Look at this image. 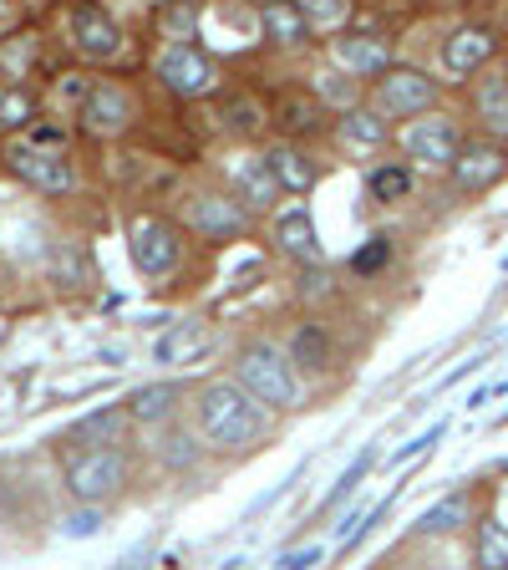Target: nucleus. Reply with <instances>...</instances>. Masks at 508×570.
Masks as SVG:
<instances>
[{"instance_id": "nucleus-31", "label": "nucleus", "mask_w": 508, "mask_h": 570, "mask_svg": "<svg viewBox=\"0 0 508 570\" xmlns=\"http://www.w3.org/2000/svg\"><path fill=\"white\" fill-rule=\"evenodd\" d=\"M341 132L356 143H387V113L381 107H346L341 113Z\"/></svg>"}, {"instance_id": "nucleus-18", "label": "nucleus", "mask_w": 508, "mask_h": 570, "mask_svg": "<svg viewBox=\"0 0 508 570\" xmlns=\"http://www.w3.org/2000/svg\"><path fill=\"white\" fill-rule=\"evenodd\" d=\"M203 351H209V331H203V322H178V326H168V331L153 341V362L189 367V362H199Z\"/></svg>"}, {"instance_id": "nucleus-15", "label": "nucleus", "mask_w": 508, "mask_h": 570, "mask_svg": "<svg viewBox=\"0 0 508 570\" xmlns=\"http://www.w3.org/2000/svg\"><path fill=\"white\" fill-rule=\"evenodd\" d=\"M498 51V36L488 26H463L452 31L448 42H442V67H448L452 77H473L479 67H488Z\"/></svg>"}, {"instance_id": "nucleus-24", "label": "nucleus", "mask_w": 508, "mask_h": 570, "mask_svg": "<svg viewBox=\"0 0 508 570\" xmlns=\"http://www.w3.org/2000/svg\"><path fill=\"white\" fill-rule=\"evenodd\" d=\"M291 357H295V367H305V372H331L335 347L316 322H305V326H295L291 331Z\"/></svg>"}, {"instance_id": "nucleus-20", "label": "nucleus", "mask_w": 508, "mask_h": 570, "mask_svg": "<svg viewBox=\"0 0 508 570\" xmlns=\"http://www.w3.org/2000/svg\"><path fill=\"white\" fill-rule=\"evenodd\" d=\"M132 412L122 408H92L87 418H76L67 443H82V449H107V443H122V423H128Z\"/></svg>"}, {"instance_id": "nucleus-22", "label": "nucleus", "mask_w": 508, "mask_h": 570, "mask_svg": "<svg viewBox=\"0 0 508 570\" xmlns=\"http://www.w3.org/2000/svg\"><path fill=\"white\" fill-rule=\"evenodd\" d=\"M178 397H184L178 382H147V387H138V393L128 397V412L138 423H168L178 408Z\"/></svg>"}, {"instance_id": "nucleus-37", "label": "nucleus", "mask_w": 508, "mask_h": 570, "mask_svg": "<svg viewBox=\"0 0 508 570\" xmlns=\"http://www.w3.org/2000/svg\"><path fill=\"white\" fill-rule=\"evenodd\" d=\"M366 468H371V449H366V454H356V464H351L346 474H341V479H335L331 499H326V510H335V504H341V499H351V495H356V484L366 479Z\"/></svg>"}, {"instance_id": "nucleus-7", "label": "nucleus", "mask_w": 508, "mask_h": 570, "mask_svg": "<svg viewBox=\"0 0 508 570\" xmlns=\"http://www.w3.org/2000/svg\"><path fill=\"white\" fill-rule=\"evenodd\" d=\"M184 224L199 240H209V245H229V240H239L249 230V205L239 194L234 199H224V194H193L189 209H184Z\"/></svg>"}, {"instance_id": "nucleus-35", "label": "nucleus", "mask_w": 508, "mask_h": 570, "mask_svg": "<svg viewBox=\"0 0 508 570\" xmlns=\"http://www.w3.org/2000/svg\"><path fill=\"white\" fill-rule=\"evenodd\" d=\"M280 123H285L291 132H320V128H326V107H320V103H300V97H285Z\"/></svg>"}, {"instance_id": "nucleus-4", "label": "nucleus", "mask_w": 508, "mask_h": 570, "mask_svg": "<svg viewBox=\"0 0 508 570\" xmlns=\"http://www.w3.org/2000/svg\"><path fill=\"white\" fill-rule=\"evenodd\" d=\"M122 484H128V464L113 443L107 449H76L67 458V495L76 504H102V499L122 495Z\"/></svg>"}, {"instance_id": "nucleus-32", "label": "nucleus", "mask_w": 508, "mask_h": 570, "mask_svg": "<svg viewBox=\"0 0 508 570\" xmlns=\"http://www.w3.org/2000/svg\"><path fill=\"white\" fill-rule=\"evenodd\" d=\"M158 31L168 36V42H189L193 31H199V11H193L189 0H168L158 11Z\"/></svg>"}, {"instance_id": "nucleus-25", "label": "nucleus", "mask_w": 508, "mask_h": 570, "mask_svg": "<svg viewBox=\"0 0 508 570\" xmlns=\"http://www.w3.org/2000/svg\"><path fill=\"white\" fill-rule=\"evenodd\" d=\"M218 123L234 132V138H255L264 132V107L249 97V92H224V103H218Z\"/></svg>"}, {"instance_id": "nucleus-3", "label": "nucleus", "mask_w": 508, "mask_h": 570, "mask_svg": "<svg viewBox=\"0 0 508 570\" xmlns=\"http://www.w3.org/2000/svg\"><path fill=\"white\" fill-rule=\"evenodd\" d=\"M178 255H184L178 230L163 220V214H132V220H128V260H132V270H138L143 280L174 276Z\"/></svg>"}, {"instance_id": "nucleus-36", "label": "nucleus", "mask_w": 508, "mask_h": 570, "mask_svg": "<svg viewBox=\"0 0 508 570\" xmlns=\"http://www.w3.org/2000/svg\"><path fill=\"white\" fill-rule=\"evenodd\" d=\"M97 530H102V504H82V510H72L61 520V535L67 540H92Z\"/></svg>"}, {"instance_id": "nucleus-27", "label": "nucleus", "mask_w": 508, "mask_h": 570, "mask_svg": "<svg viewBox=\"0 0 508 570\" xmlns=\"http://www.w3.org/2000/svg\"><path fill=\"white\" fill-rule=\"evenodd\" d=\"M468 499L463 495H452V499H442V504H433V510H422L417 514V535H458V530L468 525Z\"/></svg>"}, {"instance_id": "nucleus-33", "label": "nucleus", "mask_w": 508, "mask_h": 570, "mask_svg": "<svg viewBox=\"0 0 508 570\" xmlns=\"http://www.w3.org/2000/svg\"><path fill=\"white\" fill-rule=\"evenodd\" d=\"M392 240H387V234H371V240H366L362 249H356V255H351V276H377V270H387V265H392Z\"/></svg>"}, {"instance_id": "nucleus-29", "label": "nucleus", "mask_w": 508, "mask_h": 570, "mask_svg": "<svg viewBox=\"0 0 508 570\" xmlns=\"http://www.w3.org/2000/svg\"><path fill=\"white\" fill-rule=\"evenodd\" d=\"M36 123V92L0 88V132H26Z\"/></svg>"}, {"instance_id": "nucleus-43", "label": "nucleus", "mask_w": 508, "mask_h": 570, "mask_svg": "<svg viewBox=\"0 0 508 570\" xmlns=\"http://www.w3.org/2000/svg\"><path fill=\"white\" fill-rule=\"evenodd\" d=\"M0 21H5V11H0Z\"/></svg>"}, {"instance_id": "nucleus-16", "label": "nucleus", "mask_w": 508, "mask_h": 570, "mask_svg": "<svg viewBox=\"0 0 508 570\" xmlns=\"http://www.w3.org/2000/svg\"><path fill=\"white\" fill-rule=\"evenodd\" d=\"M310 15L300 11V0H264L260 5V36L270 46H300L310 42Z\"/></svg>"}, {"instance_id": "nucleus-9", "label": "nucleus", "mask_w": 508, "mask_h": 570, "mask_svg": "<svg viewBox=\"0 0 508 570\" xmlns=\"http://www.w3.org/2000/svg\"><path fill=\"white\" fill-rule=\"evenodd\" d=\"M433 103H437V82L412 72V67H387V77L377 82V107L387 117H417Z\"/></svg>"}, {"instance_id": "nucleus-11", "label": "nucleus", "mask_w": 508, "mask_h": 570, "mask_svg": "<svg viewBox=\"0 0 508 570\" xmlns=\"http://www.w3.org/2000/svg\"><path fill=\"white\" fill-rule=\"evenodd\" d=\"M508 174V153L494 143V138H479V143H463L458 159H452V184L463 194H483L494 189L498 178Z\"/></svg>"}, {"instance_id": "nucleus-14", "label": "nucleus", "mask_w": 508, "mask_h": 570, "mask_svg": "<svg viewBox=\"0 0 508 570\" xmlns=\"http://www.w3.org/2000/svg\"><path fill=\"white\" fill-rule=\"evenodd\" d=\"M280 255H291L300 265H320L326 249H320V234H316V220L305 214V205H291L285 214H275V230H270Z\"/></svg>"}, {"instance_id": "nucleus-17", "label": "nucleus", "mask_w": 508, "mask_h": 570, "mask_svg": "<svg viewBox=\"0 0 508 570\" xmlns=\"http://www.w3.org/2000/svg\"><path fill=\"white\" fill-rule=\"evenodd\" d=\"M234 194H239L249 209H270L280 194H285V184L275 178L270 159H239L234 163Z\"/></svg>"}, {"instance_id": "nucleus-13", "label": "nucleus", "mask_w": 508, "mask_h": 570, "mask_svg": "<svg viewBox=\"0 0 508 570\" xmlns=\"http://www.w3.org/2000/svg\"><path fill=\"white\" fill-rule=\"evenodd\" d=\"M331 51L351 77H377L392 67V46H387V36H377V31H341L331 42Z\"/></svg>"}, {"instance_id": "nucleus-5", "label": "nucleus", "mask_w": 508, "mask_h": 570, "mask_svg": "<svg viewBox=\"0 0 508 570\" xmlns=\"http://www.w3.org/2000/svg\"><path fill=\"white\" fill-rule=\"evenodd\" d=\"M5 163L21 184H31L36 194H72L76 168L67 159V148H46V143H11L5 148Z\"/></svg>"}, {"instance_id": "nucleus-23", "label": "nucleus", "mask_w": 508, "mask_h": 570, "mask_svg": "<svg viewBox=\"0 0 508 570\" xmlns=\"http://www.w3.org/2000/svg\"><path fill=\"white\" fill-rule=\"evenodd\" d=\"M153 454H158V464L168 468V474H193V468L203 464V443L193 439L189 428H168V433L153 443Z\"/></svg>"}, {"instance_id": "nucleus-6", "label": "nucleus", "mask_w": 508, "mask_h": 570, "mask_svg": "<svg viewBox=\"0 0 508 570\" xmlns=\"http://www.w3.org/2000/svg\"><path fill=\"white\" fill-rule=\"evenodd\" d=\"M153 72H158V82L174 97H203V92H214L218 72H214V61L203 57L193 42H168L158 51V61H153Z\"/></svg>"}, {"instance_id": "nucleus-28", "label": "nucleus", "mask_w": 508, "mask_h": 570, "mask_svg": "<svg viewBox=\"0 0 508 570\" xmlns=\"http://www.w3.org/2000/svg\"><path fill=\"white\" fill-rule=\"evenodd\" d=\"M366 194H371L377 205H397V199L412 194V168H402V163H377V168L366 174Z\"/></svg>"}, {"instance_id": "nucleus-41", "label": "nucleus", "mask_w": 508, "mask_h": 570, "mask_svg": "<svg viewBox=\"0 0 508 570\" xmlns=\"http://www.w3.org/2000/svg\"><path fill=\"white\" fill-rule=\"evenodd\" d=\"M31 143H46V148H67V132L51 128V123H31Z\"/></svg>"}, {"instance_id": "nucleus-34", "label": "nucleus", "mask_w": 508, "mask_h": 570, "mask_svg": "<svg viewBox=\"0 0 508 570\" xmlns=\"http://www.w3.org/2000/svg\"><path fill=\"white\" fill-rule=\"evenodd\" d=\"M479 566H488V570L508 566V530L498 520H483V530H479Z\"/></svg>"}, {"instance_id": "nucleus-26", "label": "nucleus", "mask_w": 508, "mask_h": 570, "mask_svg": "<svg viewBox=\"0 0 508 570\" xmlns=\"http://www.w3.org/2000/svg\"><path fill=\"white\" fill-rule=\"evenodd\" d=\"M264 159H270L275 178H280V184H285V194H305V189H310V184H316V168L305 163V153H300V148L275 143V148H270V153H264Z\"/></svg>"}, {"instance_id": "nucleus-12", "label": "nucleus", "mask_w": 508, "mask_h": 570, "mask_svg": "<svg viewBox=\"0 0 508 570\" xmlns=\"http://www.w3.org/2000/svg\"><path fill=\"white\" fill-rule=\"evenodd\" d=\"M72 42H76L82 57L113 61L117 51H122V31H117V21L102 11L97 0H82V5L72 11Z\"/></svg>"}, {"instance_id": "nucleus-40", "label": "nucleus", "mask_w": 508, "mask_h": 570, "mask_svg": "<svg viewBox=\"0 0 508 570\" xmlns=\"http://www.w3.org/2000/svg\"><path fill=\"white\" fill-rule=\"evenodd\" d=\"M442 433H448V423H433V428H427V433H417V439H406L402 449H397V454H392V464H406V458L427 454V449H433V443L442 439Z\"/></svg>"}, {"instance_id": "nucleus-19", "label": "nucleus", "mask_w": 508, "mask_h": 570, "mask_svg": "<svg viewBox=\"0 0 508 570\" xmlns=\"http://www.w3.org/2000/svg\"><path fill=\"white\" fill-rule=\"evenodd\" d=\"M473 113H479L488 138H508V72H488L473 88Z\"/></svg>"}, {"instance_id": "nucleus-2", "label": "nucleus", "mask_w": 508, "mask_h": 570, "mask_svg": "<svg viewBox=\"0 0 508 570\" xmlns=\"http://www.w3.org/2000/svg\"><path fill=\"white\" fill-rule=\"evenodd\" d=\"M234 377L245 382L249 393L260 397L264 408L291 412L300 403V377H295V357L291 351L270 347V341H245L234 357Z\"/></svg>"}, {"instance_id": "nucleus-39", "label": "nucleus", "mask_w": 508, "mask_h": 570, "mask_svg": "<svg viewBox=\"0 0 508 570\" xmlns=\"http://www.w3.org/2000/svg\"><path fill=\"white\" fill-rule=\"evenodd\" d=\"M300 11L316 21V26H341L346 15V0H300Z\"/></svg>"}, {"instance_id": "nucleus-42", "label": "nucleus", "mask_w": 508, "mask_h": 570, "mask_svg": "<svg viewBox=\"0 0 508 570\" xmlns=\"http://www.w3.org/2000/svg\"><path fill=\"white\" fill-rule=\"evenodd\" d=\"M320 560V545H305V550H291V556H280V570H305Z\"/></svg>"}, {"instance_id": "nucleus-21", "label": "nucleus", "mask_w": 508, "mask_h": 570, "mask_svg": "<svg viewBox=\"0 0 508 570\" xmlns=\"http://www.w3.org/2000/svg\"><path fill=\"white\" fill-rule=\"evenodd\" d=\"M46 276H51V286H57V291H82V286L92 280V265H87V255H82L72 240H51Z\"/></svg>"}, {"instance_id": "nucleus-1", "label": "nucleus", "mask_w": 508, "mask_h": 570, "mask_svg": "<svg viewBox=\"0 0 508 570\" xmlns=\"http://www.w3.org/2000/svg\"><path fill=\"white\" fill-rule=\"evenodd\" d=\"M270 412L260 397L249 393L245 382H203L199 397H193V418H199V433L214 449H249L270 433Z\"/></svg>"}, {"instance_id": "nucleus-38", "label": "nucleus", "mask_w": 508, "mask_h": 570, "mask_svg": "<svg viewBox=\"0 0 508 570\" xmlns=\"http://www.w3.org/2000/svg\"><path fill=\"white\" fill-rule=\"evenodd\" d=\"M316 92L326 97V103H335V107H351V103H356V82H351V72H346V77H320Z\"/></svg>"}, {"instance_id": "nucleus-30", "label": "nucleus", "mask_w": 508, "mask_h": 570, "mask_svg": "<svg viewBox=\"0 0 508 570\" xmlns=\"http://www.w3.org/2000/svg\"><path fill=\"white\" fill-rule=\"evenodd\" d=\"M5 249H11L21 265H46V255H51V240H46V230L36 220H21L11 230V240H5Z\"/></svg>"}, {"instance_id": "nucleus-8", "label": "nucleus", "mask_w": 508, "mask_h": 570, "mask_svg": "<svg viewBox=\"0 0 508 570\" xmlns=\"http://www.w3.org/2000/svg\"><path fill=\"white\" fill-rule=\"evenodd\" d=\"M402 148H406V159L427 163V168H452L458 148H463V132H458L452 117H422L417 113L402 128Z\"/></svg>"}, {"instance_id": "nucleus-10", "label": "nucleus", "mask_w": 508, "mask_h": 570, "mask_svg": "<svg viewBox=\"0 0 508 570\" xmlns=\"http://www.w3.org/2000/svg\"><path fill=\"white\" fill-rule=\"evenodd\" d=\"M76 117H82V128H87L92 138H117V132H128V123H132V92L117 88V82H97V88H87Z\"/></svg>"}]
</instances>
